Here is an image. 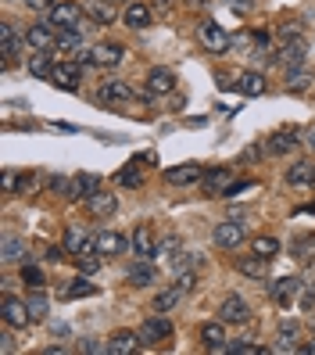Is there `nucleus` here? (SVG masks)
<instances>
[{"instance_id":"obj_1","label":"nucleus","mask_w":315,"mask_h":355,"mask_svg":"<svg viewBox=\"0 0 315 355\" xmlns=\"http://www.w3.org/2000/svg\"><path fill=\"white\" fill-rule=\"evenodd\" d=\"M0 320H4L8 330H26L33 323V312H29V302L15 298L4 291V298H0Z\"/></svg>"},{"instance_id":"obj_2","label":"nucleus","mask_w":315,"mask_h":355,"mask_svg":"<svg viewBox=\"0 0 315 355\" xmlns=\"http://www.w3.org/2000/svg\"><path fill=\"white\" fill-rule=\"evenodd\" d=\"M122 44H97V47H82L75 58L82 61V65H93V69H115L122 61Z\"/></svg>"},{"instance_id":"obj_3","label":"nucleus","mask_w":315,"mask_h":355,"mask_svg":"<svg viewBox=\"0 0 315 355\" xmlns=\"http://www.w3.org/2000/svg\"><path fill=\"white\" fill-rule=\"evenodd\" d=\"M82 18H87V8L72 4V0H57V4L47 11V22H51L54 29H79ZM82 29H87V26H82Z\"/></svg>"},{"instance_id":"obj_4","label":"nucleus","mask_w":315,"mask_h":355,"mask_svg":"<svg viewBox=\"0 0 315 355\" xmlns=\"http://www.w3.org/2000/svg\"><path fill=\"white\" fill-rule=\"evenodd\" d=\"M197 40H201V47L204 51H212V54H226L229 51V33H226V26H219V22H212V18H204V22L197 26Z\"/></svg>"},{"instance_id":"obj_5","label":"nucleus","mask_w":315,"mask_h":355,"mask_svg":"<svg viewBox=\"0 0 315 355\" xmlns=\"http://www.w3.org/2000/svg\"><path fill=\"white\" fill-rule=\"evenodd\" d=\"M136 334H140V345H143V348H154V345H161V341L172 338V320H165L161 312H154L147 323H140Z\"/></svg>"},{"instance_id":"obj_6","label":"nucleus","mask_w":315,"mask_h":355,"mask_svg":"<svg viewBox=\"0 0 315 355\" xmlns=\"http://www.w3.org/2000/svg\"><path fill=\"white\" fill-rule=\"evenodd\" d=\"M51 83L57 90H79V83H82V61H57L54 72H51Z\"/></svg>"},{"instance_id":"obj_7","label":"nucleus","mask_w":315,"mask_h":355,"mask_svg":"<svg viewBox=\"0 0 315 355\" xmlns=\"http://www.w3.org/2000/svg\"><path fill=\"white\" fill-rule=\"evenodd\" d=\"M140 97L136 87H129L125 79H108V83H100V90H97V101L100 104H125V101H133Z\"/></svg>"},{"instance_id":"obj_8","label":"nucleus","mask_w":315,"mask_h":355,"mask_svg":"<svg viewBox=\"0 0 315 355\" xmlns=\"http://www.w3.org/2000/svg\"><path fill=\"white\" fill-rule=\"evenodd\" d=\"M201 187H204L208 198H226L229 187H233V169H222V165H219V169H204Z\"/></svg>"},{"instance_id":"obj_9","label":"nucleus","mask_w":315,"mask_h":355,"mask_svg":"<svg viewBox=\"0 0 315 355\" xmlns=\"http://www.w3.org/2000/svg\"><path fill=\"white\" fill-rule=\"evenodd\" d=\"M244 226L237 223V219H226V223H219L215 230H212V241H215V248H226V252H233V248H240L244 244Z\"/></svg>"},{"instance_id":"obj_10","label":"nucleus","mask_w":315,"mask_h":355,"mask_svg":"<svg viewBox=\"0 0 315 355\" xmlns=\"http://www.w3.org/2000/svg\"><path fill=\"white\" fill-rule=\"evenodd\" d=\"M287 69H298V65H308V44L305 36H290L280 44V54H276Z\"/></svg>"},{"instance_id":"obj_11","label":"nucleus","mask_w":315,"mask_h":355,"mask_svg":"<svg viewBox=\"0 0 315 355\" xmlns=\"http://www.w3.org/2000/svg\"><path fill=\"white\" fill-rule=\"evenodd\" d=\"M65 252L69 255H97V237H90L82 226L65 230Z\"/></svg>"},{"instance_id":"obj_12","label":"nucleus","mask_w":315,"mask_h":355,"mask_svg":"<svg viewBox=\"0 0 315 355\" xmlns=\"http://www.w3.org/2000/svg\"><path fill=\"white\" fill-rule=\"evenodd\" d=\"M54 44H57V29H54L51 22H36V26L26 29V47H33V51H51Z\"/></svg>"},{"instance_id":"obj_13","label":"nucleus","mask_w":315,"mask_h":355,"mask_svg":"<svg viewBox=\"0 0 315 355\" xmlns=\"http://www.w3.org/2000/svg\"><path fill=\"white\" fill-rule=\"evenodd\" d=\"M97 191H100V176H93V173H79V176L69 180L65 198H69V201H87V198L97 194Z\"/></svg>"},{"instance_id":"obj_14","label":"nucleus","mask_w":315,"mask_h":355,"mask_svg":"<svg viewBox=\"0 0 315 355\" xmlns=\"http://www.w3.org/2000/svg\"><path fill=\"white\" fill-rule=\"evenodd\" d=\"M165 180H169L172 187H190V183H201V180H204V165H197V162L172 165V169H165Z\"/></svg>"},{"instance_id":"obj_15","label":"nucleus","mask_w":315,"mask_h":355,"mask_svg":"<svg viewBox=\"0 0 315 355\" xmlns=\"http://www.w3.org/2000/svg\"><path fill=\"white\" fill-rule=\"evenodd\" d=\"M18 47H26V33L18 36V33H15V22H4V26H0V51H4V69L15 65Z\"/></svg>"},{"instance_id":"obj_16","label":"nucleus","mask_w":315,"mask_h":355,"mask_svg":"<svg viewBox=\"0 0 315 355\" xmlns=\"http://www.w3.org/2000/svg\"><path fill=\"white\" fill-rule=\"evenodd\" d=\"M287 183L298 187V191H308V187H315V162H312V158L294 162L290 169H287Z\"/></svg>"},{"instance_id":"obj_17","label":"nucleus","mask_w":315,"mask_h":355,"mask_svg":"<svg viewBox=\"0 0 315 355\" xmlns=\"http://www.w3.org/2000/svg\"><path fill=\"white\" fill-rule=\"evenodd\" d=\"M298 137H301V133H298V130H290V126H287V130H276V133L269 137L265 151H269V155H276V158H283V155H290V151L301 144Z\"/></svg>"},{"instance_id":"obj_18","label":"nucleus","mask_w":315,"mask_h":355,"mask_svg":"<svg viewBox=\"0 0 315 355\" xmlns=\"http://www.w3.org/2000/svg\"><path fill=\"white\" fill-rule=\"evenodd\" d=\"M122 22L129 26V29H147L154 22V11L147 8V4H140V0H129V4L122 8Z\"/></svg>"},{"instance_id":"obj_19","label":"nucleus","mask_w":315,"mask_h":355,"mask_svg":"<svg viewBox=\"0 0 315 355\" xmlns=\"http://www.w3.org/2000/svg\"><path fill=\"white\" fill-rule=\"evenodd\" d=\"M219 320H222V323H247V320H251V305H247L244 298H237V295H229V298L219 305Z\"/></svg>"},{"instance_id":"obj_20","label":"nucleus","mask_w":315,"mask_h":355,"mask_svg":"<svg viewBox=\"0 0 315 355\" xmlns=\"http://www.w3.org/2000/svg\"><path fill=\"white\" fill-rule=\"evenodd\" d=\"M115 208H118V198L108 194V191H97V194L87 198V212H90L93 219H108V216H115Z\"/></svg>"},{"instance_id":"obj_21","label":"nucleus","mask_w":315,"mask_h":355,"mask_svg":"<svg viewBox=\"0 0 315 355\" xmlns=\"http://www.w3.org/2000/svg\"><path fill=\"white\" fill-rule=\"evenodd\" d=\"M298 287H301V280L298 277H283V280H272L269 284V298L276 302V305H290L294 302V295H298Z\"/></svg>"},{"instance_id":"obj_22","label":"nucleus","mask_w":315,"mask_h":355,"mask_svg":"<svg viewBox=\"0 0 315 355\" xmlns=\"http://www.w3.org/2000/svg\"><path fill=\"white\" fill-rule=\"evenodd\" d=\"M269 262L272 259H262V255H244V259H237V269H240V277H247V280H262V277H269Z\"/></svg>"},{"instance_id":"obj_23","label":"nucleus","mask_w":315,"mask_h":355,"mask_svg":"<svg viewBox=\"0 0 315 355\" xmlns=\"http://www.w3.org/2000/svg\"><path fill=\"white\" fill-rule=\"evenodd\" d=\"M108 355H133L136 348H143L140 345V334L136 330H118V334H111V341H108Z\"/></svg>"},{"instance_id":"obj_24","label":"nucleus","mask_w":315,"mask_h":355,"mask_svg":"<svg viewBox=\"0 0 315 355\" xmlns=\"http://www.w3.org/2000/svg\"><path fill=\"white\" fill-rule=\"evenodd\" d=\"M54 65H57V61H54L51 51H36V54H29V61H26V72L36 76V79H51Z\"/></svg>"},{"instance_id":"obj_25","label":"nucleus","mask_w":315,"mask_h":355,"mask_svg":"<svg viewBox=\"0 0 315 355\" xmlns=\"http://www.w3.org/2000/svg\"><path fill=\"white\" fill-rule=\"evenodd\" d=\"M129 248L136 259H154V237H151V226H136L133 237H129Z\"/></svg>"},{"instance_id":"obj_26","label":"nucleus","mask_w":315,"mask_h":355,"mask_svg":"<svg viewBox=\"0 0 315 355\" xmlns=\"http://www.w3.org/2000/svg\"><path fill=\"white\" fill-rule=\"evenodd\" d=\"M87 18L93 26H111L118 18V11H115L111 0H90V4H87Z\"/></svg>"},{"instance_id":"obj_27","label":"nucleus","mask_w":315,"mask_h":355,"mask_svg":"<svg viewBox=\"0 0 315 355\" xmlns=\"http://www.w3.org/2000/svg\"><path fill=\"white\" fill-rule=\"evenodd\" d=\"M0 259H4L8 266H11V262H26V259H29V244H26L22 237L8 234L4 244H0Z\"/></svg>"},{"instance_id":"obj_28","label":"nucleus","mask_w":315,"mask_h":355,"mask_svg":"<svg viewBox=\"0 0 315 355\" xmlns=\"http://www.w3.org/2000/svg\"><path fill=\"white\" fill-rule=\"evenodd\" d=\"M201 341H204V348H208V352H226V348H229V341H226L222 320H219V323H204V327H201Z\"/></svg>"},{"instance_id":"obj_29","label":"nucleus","mask_w":315,"mask_h":355,"mask_svg":"<svg viewBox=\"0 0 315 355\" xmlns=\"http://www.w3.org/2000/svg\"><path fill=\"white\" fill-rule=\"evenodd\" d=\"M125 252V237L115 230H100L97 234V255H122Z\"/></svg>"},{"instance_id":"obj_30","label":"nucleus","mask_w":315,"mask_h":355,"mask_svg":"<svg viewBox=\"0 0 315 355\" xmlns=\"http://www.w3.org/2000/svg\"><path fill=\"white\" fill-rule=\"evenodd\" d=\"M147 87H151L154 94H169V90H176V72L158 65V69H151V76H147Z\"/></svg>"},{"instance_id":"obj_31","label":"nucleus","mask_w":315,"mask_h":355,"mask_svg":"<svg viewBox=\"0 0 315 355\" xmlns=\"http://www.w3.org/2000/svg\"><path fill=\"white\" fill-rule=\"evenodd\" d=\"M125 280H129L133 287H151V284L158 280V269L147 262V259H140V262L129 269V273H125Z\"/></svg>"},{"instance_id":"obj_32","label":"nucleus","mask_w":315,"mask_h":355,"mask_svg":"<svg viewBox=\"0 0 315 355\" xmlns=\"http://www.w3.org/2000/svg\"><path fill=\"white\" fill-rule=\"evenodd\" d=\"M315 83V76H312V69L308 65H298V69H287V90L290 94H305L308 87Z\"/></svg>"},{"instance_id":"obj_33","label":"nucleus","mask_w":315,"mask_h":355,"mask_svg":"<svg viewBox=\"0 0 315 355\" xmlns=\"http://www.w3.org/2000/svg\"><path fill=\"white\" fill-rule=\"evenodd\" d=\"M237 90H240L244 97L265 94V76H262V72H240V76H237Z\"/></svg>"},{"instance_id":"obj_34","label":"nucleus","mask_w":315,"mask_h":355,"mask_svg":"<svg viewBox=\"0 0 315 355\" xmlns=\"http://www.w3.org/2000/svg\"><path fill=\"white\" fill-rule=\"evenodd\" d=\"M57 51H65V54H79L82 51V26L79 29H57Z\"/></svg>"},{"instance_id":"obj_35","label":"nucleus","mask_w":315,"mask_h":355,"mask_svg":"<svg viewBox=\"0 0 315 355\" xmlns=\"http://www.w3.org/2000/svg\"><path fill=\"white\" fill-rule=\"evenodd\" d=\"M183 295H186L183 287H169V291H161V295L154 298V305H151V309H154V312H169V309H176V305H179V298H183Z\"/></svg>"},{"instance_id":"obj_36","label":"nucleus","mask_w":315,"mask_h":355,"mask_svg":"<svg viewBox=\"0 0 315 355\" xmlns=\"http://www.w3.org/2000/svg\"><path fill=\"white\" fill-rule=\"evenodd\" d=\"M118 187H129V191L143 187V169H140V162H129V165H125V169L118 173Z\"/></svg>"},{"instance_id":"obj_37","label":"nucleus","mask_w":315,"mask_h":355,"mask_svg":"<svg viewBox=\"0 0 315 355\" xmlns=\"http://www.w3.org/2000/svg\"><path fill=\"white\" fill-rule=\"evenodd\" d=\"M29 302V312H33V320H47V312H51V302H47V295L39 287H33V295L26 298Z\"/></svg>"},{"instance_id":"obj_38","label":"nucleus","mask_w":315,"mask_h":355,"mask_svg":"<svg viewBox=\"0 0 315 355\" xmlns=\"http://www.w3.org/2000/svg\"><path fill=\"white\" fill-rule=\"evenodd\" d=\"M251 252L262 255V259H276L280 255V241L276 237H255L251 241Z\"/></svg>"},{"instance_id":"obj_39","label":"nucleus","mask_w":315,"mask_h":355,"mask_svg":"<svg viewBox=\"0 0 315 355\" xmlns=\"http://www.w3.org/2000/svg\"><path fill=\"white\" fill-rule=\"evenodd\" d=\"M197 262H201V259H194L190 252H183V248H179V252L172 255V262H169V273L179 277V273H186V269H197Z\"/></svg>"},{"instance_id":"obj_40","label":"nucleus","mask_w":315,"mask_h":355,"mask_svg":"<svg viewBox=\"0 0 315 355\" xmlns=\"http://www.w3.org/2000/svg\"><path fill=\"white\" fill-rule=\"evenodd\" d=\"M39 187H47V180H44V176H36V173H22V176H18V183H15V191L26 198V194H36Z\"/></svg>"},{"instance_id":"obj_41","label":"nucleus","mask_w":315,"mask_h":355,"mask_svg":"<svg viewBox=\"0 0 315 355\" xmlns=\"http://www.w3.org/2000/svg\"><path fill=\"white\" fill-rule=\"evenodd\" d=\"M294 259H315V234H305V237H298L294 241Z\"/></svg>"},{"instance_id":"obj_42","label":"nucleus","mask_w":315,"mask_h":355,"mask_svg":"<svg viewBox=\"0 0 315 355\" xmlns=\"http://www.w3.org/2000/svg\"><path fill=\"white\" fill-rule=\"evenodd\" d=\"M87 295H97V284L82 280V273H79V280H72V287H65V298H87Z\"/></svg>"},{"instance_id":"obj_43","label":"nucleus","mask_w":315,"mask_h":355,"mask_svg":"<svg viewBox=\"0 0 315 355\" xmlns=\"http://www.w3.org/2000/svg\"><path fill=\"white\" fill-rule=\"evenodd\" d=\"M280 341L294 348V341H301V323L298 320H283L280 323Z\"/></svg>"},{"instance_id":"obj_44","label":"nucleus","mask_w":315,"mask_h":355,"mask_svg":"<svg viewBox=\"0 0 315 355\" xmlns=\"http://www.w3.org/2000/svg\"><path fill=\"white\" fill-rule=\"evenodd\" d=\"M22 284H29V287H44V284H47V277H44V269H36V266L22 262Z\"/></svg>"},{"instance_id":"obj_45","label":"nucleus","mask_w":315,"mask_h":355,"mask_svg":"<svg viewBox=\"0 0 315 355\" xmlns=\"http://www.w3.org/2000/svg\"><path fill=\"white\" fill-rule=\"evenodd\" d=\"M179 248H183V241H179V237H169V241H161V244L154 248V255H165V259H172V255L179 252Z\"/></svg>"},{"instance_id":"obj_46","label":"nucleus","mask_w":315,"mask_h":355,"mask_svg":"<svg viewBox=\"0 0 315 355\" xmlns=\"http://www.w3.org/2000/svg\"><path fill=\"white\" fill-rule=\"evenodd\" d=\"M47 191H51V194H65V191H69V180H65V176H57V173L47 176Z\"/></svg>"},{"instance_id":"obj_47","label":"nucleus","mask_w":315,"mask_h":355,"mask_svg":"<svg viewBox=\"0 0 315 355\" xmlns=\"http://www.w3.org/2000/svg\"><path fill=\"white\" fill-rule=\"evenodd\" d=\"M75 266H79V273H87V277H90V273H97V269H100V259H82V255H79Z\"/></svg>"},{"instance_id":"obj_48","label":"nucleus","mask_w":315,"mask_h":355,"mask_svg":"<svg viewBox=\"0 0 315 355\" xmlns=\"http://www.w3.org/2000/svg\"><path fill=\"white\" fill-rule=\"evenodd\" d=\"M176 280H179L176 287H183V291H194V284H197V269H186V273H179Z\"/></svg>"},{"instance_id":"obj_49","label":"nucleus","mask_w":315,"mask_h":355,"mask_svg":"<svg viewBox=\"0 0 315 355\" xmlns=\"http://www.w3.org/2000/svg\"><path fill=\"white\" fill-rule=\"evenodd\" d=\"M82 352H93V355H104V352H111L104 341H82Z\"/></svg>"},{"instance_id":"obj_50","label":"nucleus","mask_w":315,"mask_h":355,"mask_svg":"<svg viewBox=\"0 0 315 355\" xmlns=\"http://www.w3.org/2000/svg\"><path fill=\"white\" fill-rule=\"evenodd\" d=\"M57 4V0H26V8H33V11H51Z\"/></svg>"},{"instance_id":"obj_51","label":"nucleus","mask_w":315,"mask_h":355,"mask_svg":"<svg viewBox=\"0 0 315 355\" xmlns=\"http://www.w3.org/2000/svg\"><path fill=\"white\" fill-rule=\"evenodd\" d=\"M301 144H305V148H312V151H315V122H312V126H308V130L301 133Z\"/></svg>"},{"instance_id":"obj_52","label":"nucleus","mask_w":315,"mask_h":355,"mask_svg":"<svg viewBox=\"0 0 315 355\" xmlns=\"http://www.w3.org/2000/svg\"><path fill=\"white\" fill-rule=\"evenodd\" d=\"M15 183H18V176H15V173H4V180H0V187H4V194H11V191H15Z\"/></svg>"},{"instance_id":"obj_53","label":"nucleus","mask_w":315,"mask_h":355,"mask_svg":"<svg viewBox=\"0 0 315 355\" xmlns=\"http://www.w3.org/2000/svg\"><path fill=\"white\" fill-rule=\"evenodd\" d=\"M0 352H15V338H11V334H4V338H0Z\"/></svg>"},{"instance_id":"obj_54","label":"nucleus","mask_w":315,"mask_h":355,"mask_svg":"<svg viewBox=\"0 0 315 355\" xmlns=\"http://www.w3.org/2000/svg\"><path fill=\"white\" fill-rule=\"evenodd\" d=\"M229 4H233V8H237V11H247V8H251V4H255V0H229Z\"/></svg>"},{"instance_id":"obj_55","label":"nucleus","mask_w":315,"mask_h":355,"mask_svg":"<svg viewBox=\"0 0 315 355\" xmlns=\"http://www.w3.org/2000/svg\"><path fill=\"white\" fill-rule=\"evenodd\" d=\"M305 284H308V287H315V266H308V273H305Z\"/></svg>"},{"instance_id":"obj_56","label":"nucleus","mask_w":315,"mask_h":355,"mask_svg":"<svg viewBox=\"0 0 315 355\" xmlns=\"http://www.w3.org/2000/svg\"><path fill=\"white\" fill-rule=\"evenodd\" d=\"M301 352H315V345H305V348H301Z\"/></svg>"},{"instance_id":"obj_57","label":"nucleus","mask_w":315,"mask_h":355,"mask_svg":"<svg viewBox=\"0 0 315 355\" xmlns=\"http://www.w3.org/2000/svg\"><path fill=\"white\" fill-rule=\"evenodd\" d=\"M111 4H129V0H111Z\"/></svg>"}]
</instances>
